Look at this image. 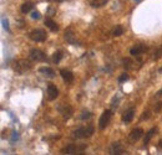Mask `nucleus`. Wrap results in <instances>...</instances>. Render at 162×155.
Listing matches in <instances>:
<instances>
[{
  "instance_id": "obj_1",
  "label": "nucleus",
  "mask_w": 162,
  "mask_h": 155,
  "mask_svg": "<svg viewBox=\"0 0 162 155\" xmlns=\"http://www.w3.org/2000/svg\"><path fill=\"white\" fill-rule=\"evenodd\" d=\"M93 132H95V129H93L92 125H87V127H81L79 129H76V130L72 133V137L74 138H77V139H85V138H90Z\"/></svg>"
},
{
  "instance_id": "obj_2",
  "label": "nucleus",
  "mask_w": 162,
  "mask_h": 155,
  "mask_svg": "<svg viewBox=\"0 0 162 155\" xmlns=\"http://www.w3.org/2000/svg\"><path fill=\"white\" fill-rule=\"evenodd\" d=\"M31 67H33V65H31L30 61H28V60H20V61H18L16 63H15L14 70L16 71V73L23 75L26 71L31 70Z\"/></svg>"
},
{
  "instance_id": "obj_3",
  "label": "nucleus",
  "mask_w": 162,
  "mask_h": 155,
  "mask_svg": "<svg viewBox=\"0 0 162 155\" xmlns=\"http://www.w3.org/2000/svg\"><path fill=\"white\" fill-rule=\"evenodd\" d=\"M29 37L33 41H35V42H43V41H45L46 39H48V34L41 29H36V30L30 31Z\"/></svg>"
},
{
  "instance_id": "obj_4",
  "label": "nucleus",
  "mask_w": 162,
  "mask_h": 155,
  "mask_svg": "<svg viewBox=\"0 0 162 155\" xmlns=\"http://www.w3.org/2000/svg\"><path fill=\"white\" fill-rule=\"evenodd\" d=\"M111 118H112V111H110V109L103 111L102 116L100 117V120H98V127H100V129H105L108 125Z\"/></svg>"
},
{
  "instance_id": "obj_5",
  "label": "nucleus",
  "mask_w": 162,
  "mask_h": 155,
  "mask_svg": "<svg viewBox=\"0 0 162 155\" xmlns=\"http://www.w3.org/2000/svg\"><path fill=\"white\" fill-rule=\"evenodd\" d=\"M85 148H86V145L77 147L76 144H69V145H66L65 148H62L60 153H61V154H76V153L83 150Z\"/></svg>"
},
{
  "instance_id": "obj_6",
  "label": "nucleus",
  "mask_w": 162,
  "mask_h": 155,
  "mask_svg": "<svg viewBox=\"0 0 162 155\" xmlns=\"http://www.w3.org/2000/svg\"><path fill=\"white\" fill-rule=\"evenodd\" d=\"M57 109H59V112L61 113V116L64 117L65 119H69V118H71L72 117V113H74L71 106L66 104V103H64V104H60L59 107H57Z\"/></svg>"
},
{
  "instance_id": "obj_7",
  "label": "nucleus",
  "mask_w": 162,
  "mask_h": 155,
  "mask_svg": "<svg viewBox=\"0 0 162 155\" xmlns=\"http://www.w3.org/2000/svg\"><path fill=\"white\" fill-rule=\"evenodd\" d=\"M146 51H147V46L143 45V44H137L136 46H133L131 50H130V54H131L132 56L138 57V56L146 54Z\"/></svg>"
},
{
  "instance_id": "obj_8",
  "label": "nucleus",
  "mask_w": 162,
  "mask_h": 155,
  "mask_svg": "<svg viewBox=\"0 0 162 155\" xmlns=\"http://www.w3.org/2000/svg\"><path fill=\"white\" fill-rule=\"evenodd\" d=\"M30 58L33 61H44L46 58V55L39 49H33L30 51Z\"/></svg>"
},
{
  "instance_id": "obj_9",
  "label": "nucleus",
  "mask_w": 162,
  "mask_h": 155,
  "mask_svg": "<svg viewBox=\"0 0 162 155\" xmlns=\"http://www.w3.org/2000/svg\"><path fill=\"white\" fill-rule=\"evenodd\" d=\"M110 153L112 155H121V154H125V148L120 142H115L112 143L111 148H110Z\"/></svg>"
},
{
  "instance_id": "obj_10",
  "label": "nucleus",
  "mask_w": 162,
  "mask_h": 155,
  "mask_svg": "<svg viewBox=\"0 0 162 155\" xmlns=\"http://www.w3.org/2000/svg\"><path fill=\"white\" fill-rule=\"evenodd\" d=\"M142 134H143V130H142L141 128H136V129H133V130H132L131 133H130V137H128L130 142H131V143H136L141 137H142Z\"/></svg>"
},
{
  "instance_id": "obj_11",
  "label": "nucleus",
  "mask_w": 162,
  "mask_h": 155,
  "mask_svg": "<svg viewBox=\"0 0 162 155\" xmlns=\"http://www.w3.org/2000/svg\"><path fill=\"white\" fill-rule=\"evenodd\" d=\"M57 96H59V89L56 88L55 85H49L48 86V98L50 101H54L57 98Z\"/></svg>"
},
{
  "instance_id": "obj_12",
  "label": "nucleus",
  "mask_w": 162,
  "mask_h": 155,
  "mask_svg": "<svg viewBox=\"0 0 162 155\" xmlns=\"http://www.w3.org/2000/svg\"><path fill=\"white\" fill-rule=\"evenodd\" d=\"M133 117H135V108H128V109L122 114L121 119L123 123H130V122H132Z\"/></svg>"
},
{
  "instance_id": "obj_13",
  "label": "nucleus",
  "mask_w": 162,
  "mask_h": 155,
  "mask_svg": "<svg viewBox=\"0 0 162 155\" xmlns=\"http://www.w3.org/2000/svg\"><path fill=\"white\" fill-rule=\"evenodd\" d=\"M60 75H61L62 80H64L66 83H71V82L74 81V73H72L71 71H69V70H61Z\"/></svg>"
},
{
  "instance_id": "obj_14",
  "label": "nucleus",
  "mask_w": 162,
  "mask_h": 155,
  "mask_svg": "<svg viewBox=\"0 0 162 155\" xmlns=\"http://www.w3.org/2000/svg\"><path fill=\"white\" fill-rule=\"evenodd\" d=\"M45 25H46V27H49L51 31H57V30H59V25H57L54 20H51V19H46L45 20Z\"/></svg>"
},
{
  "instance_id": "obj_15",
  "label": "nucleus",
  "mask_w": 162,
  "mask_h": 155,
  "mask_svg": "<svg viewBox=\"0 0 162 155\" xmlns=\"http://www.w3.org/2000/svg\"><path fill=\"white\" fill-rule=\"evenodd\" d=\"M156 130H157V129H156V128H151L150 130H148L147 133H146V137H145V139H143V143H145V145H146V144H148L151 139L153 138V135L156 134Z\"/></svg>"
},
{
  "instance_id": "obj_16",
  "label": "nucleus",
  "mask_w": 162,
  "mask_h": 155,
  "mask_svg": "<svg viewBox=\"0 0 162 155\" xmlns=\"http://www.w3.org/2000/svg\"><path fill=\"white\" fill-rule=\"evenodd\" d=\"M39 72H41L43 75L48 76V77H54L55 76L54 70L50 68V67H41V68H39Z\"/></svg>"
},
{
  "instance_id": "obj_17",
  "label": "nucleus",
  "mask_w": 162,
  "mask_h": 155,
  "mask_svg": "<svg viewBox=\"0 0 162 155\" xmlns=\"http://www.w3.org/2000/svg\"><path fill=\"white\" fill-rule=\"evenodd\" d=\"M33 8H34V4H33V3H31V1H25V3L21 5V13L26 14V13L31 11V10H33Z\"/></svg>"
},
{
  "instance_id": "obj_18",
  "label": "nucleus",
  "mask_w": 162,
  "mask_h": 155,
  "mask_svg": "<svg viewBox=\"0 0 162 155\" xmlns=\"http://www.w3.org/2000/svg\"><path fill=\"white\" fill-rule=\"evenodd\" d=\"M65 39H66L67 42H70V44H72V45H75V42H76L75 34L71 32V31H66V32H65Z\"/></svg>"
},
{
  "instance_id": "obj_19",
  "label": "nucleus",
  "mask_w": 162,
  "mask_h": 155,
  "mask_svg": "<svg viewBox=\"0 0 162 155\" xmlns=\"http://www.w3.org/2000/svg\"><path fill=\"white\" fill-rule=\"evenodd\" d=\"M122 62H123V67H125L126 70H132V68H135V62H133L132 60L123 58Z\"/></svg>"
},
{
  "instance_id": "obj_20",
  "label": "nucleus",
  "mask_w": 162,
  "mask_h": 155,
  "mask_svg": "<svg viewBox=\"0 0 162 155\" xmlns=\"http://www.w3.org/2000/svg\"><path fill=\"white\" fill-rule=\"evenodd\" d=\"M107 1H108V0H91V6L92 8H101Z\"/></svg>"
},
{
  "instance_id": "obj_21",
  "label": "nucleus",
  "mask_w": 162,
  "mask_h": 155,
  "mask_svg": "<svg viewBox=\"0 0 162 155\" xmlns=\"http://www.w3.org/2000/svg\"><path fill=\"white\" fill-rule=\"evenodd\" d=\"M122 34H123V27H122V26L113 27V30H112V36H115V37H118V36H121Z\"/></svg>"
},
{
  "instance_id": "obj_22",
  "label": "nucleus",
  "mask_w": 162,
  "mask_h": 155,
  "mask_svg": "<svg viewBox=\"0 0 162 155\" xmlns=\"http://www.w3.org/2000/svg\"><path fill=\"white\" fill-rule=\"evenodd\" d=\"M61 58H62V54H61V51H56V52L54 54V56H53L54 62H55V63H59V62L61 61Z\"/></svg>"
},
{
  "instance_id": "obj_23",
  "label": "nucleus",
  "mask_w": 162,
  "mask_h": 155,
  "mask_svg": "<svg viewBox=\"0 0 162 155\" xmlns=\"http://www.w3.org/2000/svg\"><path fill=\"white\" fill-rule=\"evenodd\" d=\"M127 80H128V75L126 73V72H125V73H122L121 76L118 77V82H120V83H122V82H126Z\"/></svg>"
},
{
  "instance_id": "obj_24",
  "label": "nucleus",
  "mask_w": 162,
  "mask_h": 155,
  "mask_svg": "<svg viewBox=\"0 0 162 155\" xmlns=\"http://www.w3.org/2000/svg\"><path fill=\"white\" fill-rule=\"evenodd\" d=\"M90 117H91V113H90V112L83 111V112H82V114H81V119H82V120H85V119H88Z\"/></svg>"
},
{
  "instance_id": "obj_25",
  "label": "nucleus",
  "mask_w": 162,
  "mask_h": 155,
  "mask_svg": "<svg viewBox=\"0 0 162 155\" xmlns=\"http://www.w3.org/2000/svg\"><path fill=\"white\" fill-rule=\"evenodd\" d=\"M161 56H162V49H158L157 51H156V52H155V56H153V58L155 60H158L160 57H161Z\"/></svg>"
},
{
  "instance_id": "obj_26",
  "label": "nucleus",
  "mask_w": 162,
  "mask_h": 155,
  "mask_svg": "<svg viewBox=\"0 0 162 155\" xmlns=\"http://www.w3.org/2000/svg\"><path fill=\"white\" fill-rule=\"evenodd\" d=\"M31 18L36 19V20L40 19V13H39V11H33V13H31Z\"/></svg>"
},
{
  "instance_id": "obj_27",
  "label": "nucleus",
  "mask_w": 162,
  "mask_h": 155,
  "mask_svg": "<svg viewBox=\"0 0 162 155\" xmlns=\"http://www.w3.org/2000/svg\"><path fill=\"white\" fill-rule=\"evenodd\" d=\"M3 27L6 31H9V24H8V20L6 19H3Z\"/></svg>"
},
{
  "instance_id": "obj_28",
  "label": "nucleus",
  "mask_w": 162,
  "mask_h": 155,
  "mask_svg": "<svg viewBox=\"0 0 162 155\" xmlns=\"http://www.w3.org/2000/svg\"><path fill=\"white\" fill-rule=\"evenodd\" d=\"M160 109H161V102L157 103V107H155V111H156V112H158Z\"/></svg>"
},
{
  "instance_id": "obj_29",
  "label": "nucleus",
  "mask_w": 162,
  "mask_h": 155,
  "mask_svg": "<svg viewBox=\"0 0 162 155\" xmlns=\"http://www.w3.org/2000/svg\"><path fill=\"white\" fill-rule=\"evenodd\" d=\"M145 118H148V112H145V114L142 116V119H145Z\"/></svg>"
},
{
  "instance_id": "obj_30",
  "label": "nucleus",
  "mask_w": 162,
  "mask_h": 155,
  "mask_svg": "<svg viewBox=\"0 0 162 155\" xmlns=\"http://www.w3.org/2000/svg\"><path fill=\"white\" fill-rule=\"evenodd\" d=\"M15 139H18V134H13V139H11V140H15Z\"/></svg>"
},
{
  "instance_id": "obj_31",
  "label": "nucleus",
  "mask_w": 162,
  "mask_h": 155,
  "mask_svg": "<svg viewBox=\"0 0 162 155\" xmlns=\"http://www.w3.org/2000/svg\"><path fill=\"white\" fill-rule=\"evenodd\" d=\"M158 147H160V148H161V149H162V139H161V140H160V142H158Z\"/></svg>"
},
{
  "instance_id": "obj_32",
  "label": "nucleus",
  "mask_w": 162,
  "mask_h": 155,
  "mask_svg": "<svg viewBox=\"0 0 162 155\" xmlns=\"http://www.w3.org/2000/svg\"><path fill=\"white\" fill-rule=\"evenodd\" d=\"M158 96H162V89H161V91L158 92Z\"/></svg>"
},
{
  "instance_id": "obj_33",
  "label": "nucleus",
  "mask_w": 162,
  "mask_h": 155,
  "mask_svg": "<svg viewBox=\"0 0 162 155\" xmlns=\"http://www.w3.org/2000/svg\"><path fill=\"white\" fill-rule=\"evenodd\" d=\"M160 71H161V72H162V67H161V70H160Z\"/></svg>"
}]
</instances>
